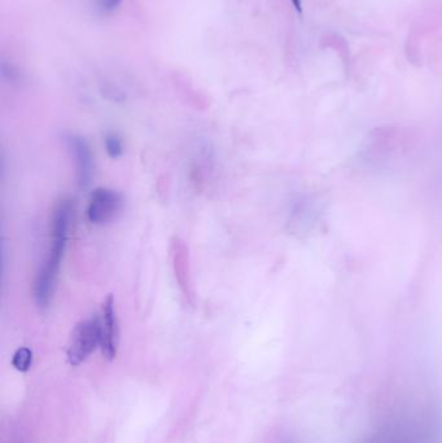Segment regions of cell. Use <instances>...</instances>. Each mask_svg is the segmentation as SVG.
I'll return each instance as SVG.
<instances>
[{"mask_svg": "<svg viewBox=\"0 0 442 443\" xmlns=\"http://www.w3.org/2000/svg\"><path fill=\"white\" fill-rule=\"evenodd\" d=\"M73 214V202L68 199L60 200L52 211L49 253L34 282V301L41 308H47L53 297Z\"/></svg>", "mask_w": 442, "mask_h": 443, "instance_id": "1", "label": "cell"}, {"mask_svg": "<svg viewBox=\"0 0 442 443\" xmlns=\"http://www.w3.org/2000/svg\"><path fill=\"white\" fill-rule=\"evenodd\" d=\"M434 419L422 410H400L386 416L360 443H434Z\"/></svg>", "mask_w": 442, "mask_h": 443, "instance_id": "2", "label": "cell"}, {"mask_svg": "<svg viewBox=\"0 0 442 443\" xmlns=\"http://www.w3.org/2000/svg\"><path fill=\"white\" fill-rule=\"evenodd\" d=\"M101 345L100 318L91 316L81 320L70 335L68 347V361L72 366H80Z\"/></svg>", "mask_w": 442, "mask_h": 443, "instance_id": "3", "label": "cell"}, {"mask_svg": "<svg viewBox=\"0 0 442 443\" xmlns=\"http://www.w3.org/2000/svg\"><path fill=\"white\" fill-rule=\"evenodd\" d=\"M122 205V194L109 188H96L91 194L87 219L92 225H104L117 217Z\"/></svg>", "mask_w": 442, "mask_h": 443, "instance_id": "4", "label": "cell"}, {"mask_svg": "<svg viewBox=\"0 0 442 443\" xmlns=\"http://www.w3.org/2000/svg\"><path fill=\"white\" fill-rule=\"evenodd\" d=\"M101 351L108 361H113L117 355L118 339H120V327L118 318L115 313V299L109 294L101 307Z\"/></svg>", "mask_w": 442, "mask_h": 443, "instance_id": "5", "label": "cell"}, {"mask_svg": "<svg viewBox=\"0 0 442 443\" xmlns=\"http://www.w3.org/2000/svg\"><path fill=\"white\" fill-rule=\"evenodd\" d=\"M65 143L75 161L80 186L82 188L90 186L91 179L94 175V157L87 142L83 137L70 134L66 135Z\"/></svg>", "mask_w": 442, "mask_h": 443, "instance_id": "6", "label": "cell"}, {"mask_svg": "<svg viewBox=\"0 0 442 443\" xmlns=\"http://www.w3.org/2000/svg\"><path fill=\"white\" fill-rule=\"evenodd\" d=\"M123 0H91V8L99 16H110L121 8Z\"/></svg>", "mask_w": 442, "mask_h": 443, "instance_id": "7", "label": "cell"}, {"mask_svg": "<svg viewBox=\"0 0 442 443\" xmlns=\"http://www.w3.org/2000/svg\"><path fill=\"white\" fill-rule=\"evenodd\" d=\"M33 363V351L29 347H20L12 358V364L17 371L27 372Z\"/></svg>", "mask_w": 442, "mask_h": 443, "instance_id": "8", "label": "cell"}, {"mask_svg": "<svg viewBox=\"0 0 442 443\" xmlns=\"http://www.w3.org/2000/svg\"><path fill=\"white\" fill-rule=\"evenodd\" d=\"M106 149L112 158H118L123 154V144L121 137L117 134H108L106 137Z\"/></svg>", "mask_w": 442, "mask_h": 443, "instance_id": "9", "label": "cell"}, {"mask_svg": "<svg viewBox=\"0 0 442 443\" xmlns=\"http://www.w3.org/2000/svg\"><path fill=\"white\" fill-rule=\"evenodd\" d=\"M292 3H293L295 8L297 9L298 12H301V11H303V4H301V0H292Z\"/></svg>", "mask_w": 442, "mask_h": 443, "instance_id": "10", "label": "cell"}]
</instances>
